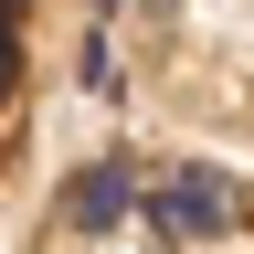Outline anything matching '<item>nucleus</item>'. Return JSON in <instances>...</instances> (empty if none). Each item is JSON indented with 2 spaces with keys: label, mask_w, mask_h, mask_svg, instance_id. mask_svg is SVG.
<instances>
[{
  "label": "nucleus",
  "mask_w": 254,
  "mask_h": 254,
  "mask_svg": "<svg viewBox=\"0 0 254 254\" xmlns=\"http://www.w3.org/2000/svg\"><path fill=\"white\" fill-rule=\"evenodd\" d=\"M159 222H170V233H222V222H233V190L201 180V170H180L170 190H159Z\"/></svg>",
  "instance_id": "obj_1"
},
{
  "label": "nucleus",
  "mask_w": 254,
  "mask_h": 254,
  "mask_svg": "<svg viewBox=\"0 0 254 254\" xmlns=\"http://www.w3.org/2000/svg\"><path fill=\"white\" fill-rule=\"evenodd\" d=\"M117 212H127V170H85L74 201H64V222H85V233H95V222H117Z\"/></svg>",
  "instance_id": "obj_2"
},
{
  "label": "nucleus",
  "mask_w": 254,
  "mask_h": 254,
  "mask_svg": "<svg viewBox=\"0 0 254 254\" xmlns=\"http://www.w3.org/2000/svg\"><path fill=\"white\" fill-rule=\"evenodd\" d=\"M95 11H106V0H95Z\"/></svg>",
  "instance_id": "obj_3"
}]
</instances>
